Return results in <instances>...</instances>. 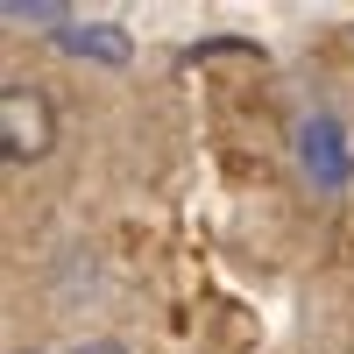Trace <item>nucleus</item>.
<instances>
[{
	"instance_id": "obj_1",
	"label": "nucleus",
	"mask_w": 354,
	"mask_h": 354,
	"mask_svg": "<svg viewBox=\"0 0 354 354\" xmlns=\"http://www.w3.org/2000/svg\"><path fill=\"white\" fill-rule=\"evenodd\" d=\"M57 142V113L36 85H0V156L8 163H36Z\"/></svg>"
},
{
	"instance_id": "obj_2",
	"label": "nucleus",
	"mask_w": 354,
	"mask_h": 354,
	"mask_svg": "<svg viewBox=\"0 0 354 354\" xmlns=\"http://www.w3.org/2000/svg\"><path fill=\"white\" fill-rule=\"evenodd\" d=\"M298 163L312 170V185L319 192H347V177H354V149H347V128L340 121H305L298 128Z\"/></svg>"
},
{
	"instance_id": "obj_3",
	"label": "nucleus",
	"mask_w": 354,
	"mask_h": 354,
	"mask_svg": "<svg viewBox=\"0 0 354 354\" xmlns=\"http://www.w3.org/2000/svg\"><path fill=\"white\" fill-rule=\"evenodd\" d=\"M57 43H64L71 57H93V64H128V36L113 21H71V28H57Z\"/></svg>"
},
{
	"instance_id": "obj_4",
	"label": "nucleus",
	"mask_w": 354,
	"mask_h": 354,
	"mask_svg": "<svg viewBox=\"0 0 354 354\" xmlns=\"http://www.w3.org/2000/svg\"><path fill=\"white\" fill-rule=\"evenodd\" d=\"M8 21H64V8H57V0H36V8H28V0H8V8H0ZM71 28V21H64Z\"/></svg>"
},
{
	"instance_id": "obj_5",
	"label": "nucleus",
	"mask_w": 354,
	"mask_h": 354,
	"mask_svg": "<svg viewBox=\"0 0 354 354\" xmlns=\"http://www.w3.org/2000/svg\"><path fill=\"white\" fill-rule=\"evenodd\" d=\"M192 57V64H198V57H262L255 43H198V50H185Z\"/></svg>"
}]
</instances>
